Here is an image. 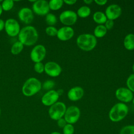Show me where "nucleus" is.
<instances>
[{"instance_id":"obj_1","label":"nucleus","mask_w":134,"mask_h":134,"mask_svg":"<svg viewBox=\"0 0 134 134\" xmlns=\"http://www.w3.org/2000/svg\"><path fill=\"white\" fill-rule=\"evenodd\" d=\"M18 41L24 46H31L35 44L38 39V33L35 27L28 25L22 28L18 35Z\"/></svg>"},{"instance_id":"obj_2","label":"nucleus","mask_w":134,"mask_h":134,"mask_svg":"<svg viewBox=\"0 0 134 134\" xmlns=\"http://www.w3.org/2000/svg\"><path fill=\"white\" fill-rule=\"evenodd\" d=\"M128 110V107L125 103L121 102L116 103L109 111V118L113 122H119L127 116Z\"/></svg>"},{"instance_id":"obj_3","label":"nucleus","mask_w":134,"mask_h":134,"mask_svg":"<svg viewBox=\"0 0 134 134\" xmlns=\"http://www.w3.org/2000/svg\"><path fill=\"white\" fill-rule=\"evenodd\" d=\"M76 44L79 48L85 51H90L95 48L97 44V39L94 35L83 34L76 38Z\"/></svg>"},{"instance_id":"obj_4","label":"nucleus","mask_w":134,"mask_h":134,"mask_svg":"<svg viewBox=\"0 0 134 134\" xmlns=\"http://www.w3.org/2000/svg\"><path fill=\"white\" fill-rule=\"evenodd\" d=\"M42 88V83L39 79L31 77L25 82L21 91L25 96L30 97L38 93Z\"/></svg>"},{"instance_id":"obj_5","label":"nucleus","mask_w":134,"mask_h":134,"mask_svg":"<svg viewBox=\"0 0 134 134\" xmlns=\"http://www.w3.org/2000/svg\"><path fill=\"white\" fill-rule=\"evenodd\" d=\"M66 109L65 104L62 102H57L51 106L48 110V114L50 118L57 121L63 118Z\"/></svg>"},{"instance_id":"obj_6","label":"nucleus","mask_w":134,"mask_h":134,"mask_svg":"<svg viewBox=\"0 0 134 134\" xmlns=\"http://www.w3.org/2000/svg\"><path fill=\"white\" fill-rule=\"evenodd\" d=\"M81 111L79 108L76 106H70L66 108L64 118L67 124H74L79 119Z\"/></svg>"},{"instance_id":"obj_7","label":"nucleus","mask_w":134,"mask_h":134,"mask_svg":"<svg viewBox=\"0 0 134 134\" xmlns=\"http://www.w3.org/2000/svg\"><path fill=\"white\" fill-rule=\"evenodd\" d=\"M4 29L8 36L15 37L18 35L20 27L18 22L14 18H8L5 21Z\"/></svg>"},{"instance_id":"obj_8","label":"nucleus","mask_w":134,"mask_h":134,"mask_svg":"<svg viewBox=\"0 0 134 134\" xmlns=\"http://www.w3.org/2000/svg\"><path fill=\"white\" fill-rule=\"evenodd\" d=\"M47 50L45 47L42 44H37L32 49L30 53V58L35 63L40 62L44 59Z\"/></svg>"},{"instance_id":"obj_9","label":"nucleus","mask_w":134,"mask_h":134,"mask_svg":"<svg viewBox=\"0 0 134 134\" xmlns=\"http://www.w3.org/2000/svg\"><path fill=\"white\" fill-rule=\"evenodd\" d=\"M77 15L76 13L71 10L63 11L59 15L60 22L66 26H70L74 25L77 21Z\"/></svg>"},{"instance_id":"obj_10","label":"nucleus","mask_w":134,"mask_h":134,"mask_svg":"<svg viewBox=\"0 0 134 134\" xmlns=\"http://www.w3.org/2000/svg\"><path fill=\"white\" fill-rule=\"evenodd\" d=\"M32 10L39 16H46L50 10L48 2L45 0L35 1L32 5Z\"/></svg>"},{"instance_id":"obj_11","label":"nucleus","mask_w":134,"mask_h":134,"mask_svg":"<svg viewBox=\"0 0 134 134\" xmlns=\"http://www.w3.org/2000/svg\"><path fill=\"white\" fill-rule=\"evenodd\" d=\"M116 98L121 103H129L132 101L133 96V93L127 87H121L117 88L115 92Z\"/></svg>"},{"instance_id":"obj_12","label":"nucleus","mask_w":134,"mask_h":134,"mask_svg":"<svg viewBox=\"0 0 134 134\" xmlns=\"http://www.w3.org/2000/svg\"><path fill=\"white\" fill-rule=\"evenodd\" d=\"M61 72V66L55 62L49 61L44 64V72L49 76L57 77L60 75Z\"/></svg>"},{"instance_id":"obj_13","label":"nucleus","mask_w":134,"mask_h":134,"mask_svg":"<svg viewBox=\"0 0 134 134\" xmlns=\"http://www.w3.org/2000/svg\"><path fill=\"white\" fill-rule=\"evenodd\" d=\"M59 96L57 91L51 90L43 94L41 97V102L44 106L50 107L58 102Z\"/></svg>"},{"instance_id":"obj_14","label":"nucleus","mask_w":134,"mask_h":134,"mask_svg":"<svg viewBox=\"0 0 134 134\" xmlns=\"http://www.w3.org/2000/svg\"><path fill=\"white\" fill-rule=\"evenodd\" d=\"M121 12L122 10L119 5L113 4L107 7L105 9V14L107 19L114 20L120 17Z\"/></svg>"},{"instance_id":"obj_15","label":"nucleus","mask_w":134,"mask_h":134,"mask_svg":"<svg viewBox=\"0 0 134 134\" xmlns=\"http://www.w3.org/2000/svg\"><path fill=\"white\" fill-rule=\"evenodd\" d=\"M19 19L24 24H29L34 18V13L31 9L29 7H23L18 12Z\"/></svg>"},{"instance_id":"obj_16","label":"nucleus","mask_w":134,"mask_h":134,"mask_svg":"<svg viewBox=\"0 0 134 134\" xmlns=\"http://www.w3.org/2000/svg\"><path fill=\"white\" fill-rule=\"evenodd\" d=\"M74 35V29L70 26H63L58 29L57 38L61 41H68L71 39Z\"/></svg>"},{"instance_id":"obj_17","label":"nucleus","mask_w":134,"mask_h":134,"mask_svg":"<svg viewBox=\"0 0 134 134\" xmlns=\"http://www.w3.org/2000/svg\"><path fill=\"white\" fill-rule=\"evenodd\" d=\"M84 91L83 88L81 86H76L69 90L67 96L70 100L75 102L81 99L84 95Z\"/></svg>"},{"instance_id":"obj_18","label":"nucleus","mask_w":134,"mask_h":134,"mask_svg":"<svg viewBox=\"0 0 134 134\" xmlns=\"http://www.w3.org/2000/svg\"><path fill=\"white\" fill-rule=\"evenodd\" d=\"M124 46L128 50H132L134 49V34H127L124 39Z\"/></svg>"},{"instance_id":"obj_19","label":"nucleus","mask_w":134,"mask_h":134,"mask_svg":"<svg viewBox=\"0 0 134 134\" xmlns=\"http://www.w3.org/2000/svg\"><path fill=\"white\" fill-rule=\"evenodd\" d=\"M93 20L98 25H103L105 23L107 18L105 14L101 11L95 12L93 15Z\"/></svg>"},{"instance_id":"obj_20","label":"nucleus","mask_w":134,"mask_h":134,"mask_svg":"<svg viewBox=\"0 0 134 134\" xmlns=\"http://www.w3.org/2000/svg\"><path fill=\"white\" fill-rule=\"evenodd\" d=\"M107 30L104 25H97L94 30V36L97 38H102L107 34Z\"/></svg>"},{"instance_id":"obj_21","label":"nucleus","mask_w":134,"mask_h":134,"mask_svg":"<svg viewBox=\"0 0 134 134\" xmlns=\"http://www.w3.org/2000/svg\"><path fill=\"white\" fill-rule=\"evenodd\" d=\"M91 13V8L87 6H82L80 7L77 10L76 14L77 16L81 18H86Z\"/></svg>"},{"instance_id":"obj_22","label":"nucleus","mask_w":134,"mask_h":134,"mask_svg":"<svg viewBox=\"0 0 134 134\" xmlns=\"http://www.w3.org/2000/svg\"><path fill=\"white\" fill-rule=\"evenodd\" d=\"M24 44L19 41L15 42L10 48V52L13 55H17L21 52L24 49Z\"/></svg>"},{"instance_id":"obj_23","label":"nucleus","mask_w":134,"mask_h":134,"mask_svg":"<svg viewBox=\"0 0 134 134\" xmlns=\"http://www.w3.org/2000/svg\"><path fill=\"white\" fill-rule=\"evenodd\" d=\"M62 0H51L48 2L50 10H58L60 9L63 5Z\"/></svg>"},{"instance_id":"obj_24","label":"nucleus","mask_w":134,"mask_h":134,"mask_svg":"<svg viewBox=\"0 0 134 134\" xmlns=\"http://www.w3.org/2000/svg\"><path fill=\"white\" fill-rule=\"evenodd\" d=\"M3 10L7 12L10 10L14 7V2L12 0L2 1L1 3Z\"/></svg>"},{"instance_id":"obj_25","label":"nucleus","mask_w":134,"mask_h":134,"mask_svg":"<svg viewBox=\"0 0 134 134\" xmlns=\"http://www.w3.org/2000/svg\"><path fill=\"white\" fill-rule=\"evenodd\" d=\"M45 20L49 26H53L57 22V18L55 15L49 13L46 15Z\"/></svg>"},{"instance_id":"obj_26","label":"nucleus","mask_w":134,"mask_h":134,"mask_svg":"<svg viewBox=\"0 0 134 134\" xmlns=\"http://www.w3.org/2000/svg\"><path fill=\"white\" fill-rule=\"evenodd\" d=\"M119 134H134V125H126L121 128Z\"/></svg>"},{"instance_id":"obj_27","label":"nucleus","mask_w":134,"mask_h":134,"mask_svg":"<svg viewBox=\"0 0 134 134\" xmlns=\"http://www.w3.org/2000/svg\"><path fill=\"white\" fill-rule=\"evenodd\" d=\"M126 85L129 90L132 93L134 92V73L130 74L128 77L126 81Z\"/></svg>"},{"instance_id":"obj_28","label":"nucleus","mask_w":134,"mask_h":134,"mask_svg":"<svg viewBox=\"0 0 134 134\" xmlns=\"http://www.w3.org/2000/svg\"><path fill=\"white\" fill-rule=\"evenodd\" d=\"M45 32L46 34L49 36L54 37L57 36L58 29L54 26H48L45 29Z\"/></svg>"},{"instance_id":"obj_29","label":"nucleus","mask_w":134,"mask_h":134,"mask_svg":"<svg viewBox=\"0 0 134 134\" xmlns=\"http://www.w3.org/2000/svg\"><path fill=\"white\" fill-rule=\"evenodd\" d=\"M63 134H74V127L73 125L67 124L62 128Z\"/></svg>"},{"instance_id":"obj_30","label":"nucleus","mask_w":134,"mask_h":134,"mask_svg":"<svg viewBox=\"0 0 134 134\" xmlns=\"http://www.w3.org/2000/svg\"><path fill=\"white\" fill-rule=\"evenodd\" d=\"M55 83L54 81L52 80H47L43 82V83L42 84V87L45 90L50 91L52 89V88L54 86Z\"/></svg>"},{"instance_id":"obj_31","label":"nucleus","mask_w":134,"mask_h":134,"mask_svg":"<svg viewBox=\"0 0 134 134\" xmlns=\"http://www.w3.org/2000/svg\"><path fill=\"white\" fill-rule=\"evenodd\" d=\"M34 69L36 73L41 74L44 72V65L42 63V62L35 63Z\"/></svg>"},{"instance_id":"obj_32","label":"nucleus","mask_w":134,"mask_h":134,"mask_svg":"<svg viewBox=\"0 0 134 134\" xmlns=\"http://www.w3.org/2000/svg\"><path fill=\"white\" fill-rule=\"evenodd\" d=\"M104 25L105 26L107 30H110L113 28L114 25V21L113 20L107 19Z\"/></svg>"},{"instance_id":"obj_33","label":"nucleus","mask_w":134,"mask_h":134,"mask_svg":"<svg viewBox=\"0 0 134 134\" xmlns=\"http://www.w3.org/2000/svg\"><path fill=\"white\" fill-rule=\"evenodd\" d=\"M57 122L58 126L60 128H63L67 124V122L64 118H61L58 119L57 121Z\"/></svg>"},{"instance_id":"obj_34","label":"nucleus","mask_w":134,"mask_h":134,"mask_svg":"<svg viewBox=\"0 0 134 134\" xmlns=\"http://www.w3.org/2000/svg\"><path fill=\"white\" fill-rule=\"evenodd\" d=\"M94 2L98 5L103 6V5H105L107 3V0H95Z\"/></svg>"},{"instance_id":"obj_35","label":"nucleus","mask_w":134,"mask_h":134,"mask_svg":"<svg viewBox=\"0 0 134 134\" xmlns=\"http://www.w3.org/2000/svg\"><path fill=\"white\" fill-rule=\"evenodd\" d=\"M76 0H64L63 1V2L66 4V5H72L75 4L76 3Z\"/></svg>"},{"instance_id":"obj_36","label":"nucleus","mask_w":134,"mask_h":134,"mask_svg":"<svg viewBox=\"0 0 134 134\" xmlns=\"http://www.w3.org/2000/svg\"><path fill=\"white\" fill-rule=\"evenodd\" d=\"M5 27V21L0 18V31H2Z\"/></svg>"},{"instance_id":"obj_37","label":"nucleus","mask_w":134,"mask_h":134,"mask_svg":"<svg viewBox=\"0 0 134 134\" xmlns=\"http://www.w3.org/2000/svg\"><path fill=\"white\" fill-rule=\"evenodd\" d=\"M84 3L86 4H87V5H90L92 3H93V0H84Z\"/></svg>"},{"instance_id":"obj_38","label":"nucleus","mask_w":134,"mask_h":134,"mask_svg":"<svg viewBox=\"0 0 134 134\" xmlns=\"http://www.w3.org/2000/svg\"><path fill=\"white\" fill-rule=\"evenodd\" d=\"M57 92L59 96L62 95V94L63 93V90L62 89H59L58 91H57Z\"/></svg>"},{"instance_id":"obj_39","label":"nucleus","mask_w":134,"mask_h":134,"mask_svg":"<svg viewBox=\"0 0 134 134\" xmlns=\"http://www.w3.org/2000/svg\"><path fill=\"white\" fill-rule=\"evenodd\" d=\"M2 1H0V16H1L2 14V12H3V9H2V6H1V2H2Z\"/></svg>"},{"instance_id":"obj_40","label":"nucleus","mask_w":134,"mask_h":134,"mask_svg":"<svg viewBox=\"0 0 134 134\" xmlns=\"http://www.w3.org/2000/svg\"><path fill=\"white\" fill-rule=\"evenodd\" d=\"M50 134H62V133H61L60 132H57V131H54V132H51Z\"/></svg>"},{"instance_id":"obj_41","label":"nucleus","mask_w":134,"mask_h":134,"mask_svg":"<svg viewBox=\"0 0 134 134\" xmlns=\"http://www.w3.org/2000/svg\"><path fill=\"white\" fill-rule=\"evenodd\" d=\"M132 71H133V73H134V63H133V65H132Z\"/></svg>"},{"instance_id":"obj_42","label":"nucleus","mask_w":134,"mask_h":134,"mask_svg":"<svg viewBox=\"0 0 134 134\" xmlns=\"http://www.w3.org/2000/svg\"><path fill=\"white\" fill-rule=\"evenodd\" d=\"M132 103H133V104L134 105V97L133 98V99H132Z\"/></svg>"},{"instance_id":"obj_43","label":"nucleus","mask_w":134,"mask_h":134,"mask_svg":"<svg viewBox=\"0 0 134 134\" xmlns=\"http://www.w3.org/2000/svg\"><path fill=\"white\" fill-rule=\"evenodd\" d=\"M1 108H0V116H1Z\"/></svg>"}]
</instances>
